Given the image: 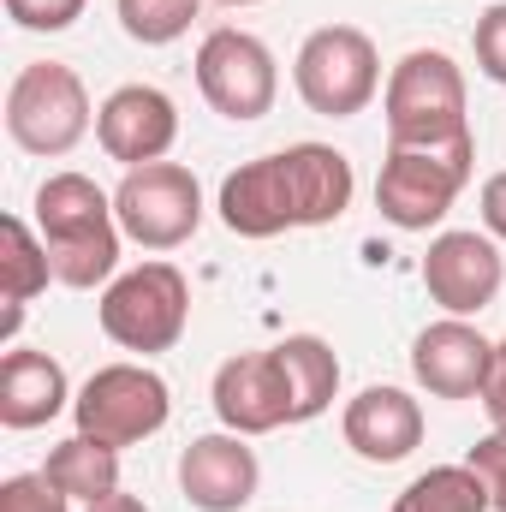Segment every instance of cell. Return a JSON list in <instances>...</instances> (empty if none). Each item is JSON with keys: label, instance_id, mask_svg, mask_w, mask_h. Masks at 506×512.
Instances as JSON below:
<instances>
[{"label": "cell", "instance_id": "cell-1", "mask_svg": "<svg viewBox=\"0 0 506 512\" xmlns=\"http://www.w3.org/2000/svg\"><path fill=\"white\" fill-rule=\"evenodd\" d=\"M36 233L48 245V262H54L60 286L90 292V286L114 280L126 233H120L114 197L90 173H48L36 185Z\"/></svg>", "mask_w": 506, "mask_h": 512}, {"label": "cell", "instance_id": "cell-2", "mask_svg": "<svg viewBox=\"0 0 506 512\" xmlns=\"http://www.w3.org/2000/svg\"><path fill=\"white\" fill-rule=\"evenodd\" d=\"M387 149H435L453 137H471L465 120V72L441 48H411L381 90Z\"/></svg>", "mask_w": 506, "mask_h": 512}, {"label": "cell", "instance_id": "cell-3", "mask_svg": "<svg viewBox=\"0 0 506 512\" xmlns=\"http://www.w3.org/2000/svg\"><path fill=\"white\" fill-rule=\"evenodd\" d=\"M477 173V137H453L435 149H387L376 173V209L399 233H429L447 221L459 191Z\"/></svg>", "mask_w": 506, "mask_h": 512}, {"label": "cell", "instance_id": "cell-4", "mask_svg": "<svg viewBox=\"0 0 506 512\" xmlns=\"http://www.w3.org/2000/svg\"><path fill=\"white\" fill-rule=\"evenodd\" d=\"M96 316L120 352H143V358L173 352L185 322H191V286L173 262H143V268H126L108 280Z\"/></svg>", "mask_w": 506, "mask_h": 512}, {"label": "cell", "instance_id": "cell-5", "mask_svg": "<svg viewBox=\"0 0 506 512\" xmlns=\"http://www.w3.org/2000/svg\"><path fill=\"white\" fill-rule=\"evenodd\" d=\"M292 84L310 114L322 120H352L376 102L381 90V54L358 24H322L304 36L292 60Z\"/></svg>", "mask_w": 506, "mask_h": 512}, {"label": "cell", "instance_id": "cell-6", "mask_svg": "<svg viewBox=\"0 0 506 512\" xmlns=\"http://www.w3.org/2000/svg\"><path fill=\"white\" fill-rule=\"evenodd\" d=\"M90 90L72 66L36 60L6 90V131L24 155H72L90 131Z\"/></svg>", "mask_w": 506, "mask_h": 512}, {"label": "cell", "instance_id": "cell-7", "mask_svg": "<svg viewBox=\"0 0 506 512\" xmlns=\"http://www.w3.org/2000/svg\"><path fill=\"white\" fill-rule=\"evenodd\" d=\"M167 417H173V393L149 364H102L72 399L78 435H96L108 447H137L161 435Z\"/></svg>", "mask_w": 506, "mask_h": 512}, {"label": "cell", "instance_id": "cell-8", "mask_svg": "<svg viewBox=\"0 0 506 512\" xmlns=\"http://www.w3.org/2000/svg\"><path fill=\"white\" fill-rule=\"evenodd\" d=\"M114 215L120 233L143 251H179L197 227H203V185L191 167L179 161H149L131 167L114 191Z\"/></svg>", "mask_w": 506, "mask_h": 512}, {"label": "cell", "instance_id": "cell-9", "mask_svg": "<svg viewBox=\"0 0 506 512\" xmlns=\"http://www.w3.org/2000/svg\"><path fill=\"white\" fill-rule=\"evenodd\" d=\"M197 90H203V102L221 120L251 126L280 96V66H274V54H268L262 36L221 24V30H209L197 42Z\"/></svg>", "mask_w": 506, "mask_h": 512}, {"label": "cell", "instance_id": "cell-10", "mask_svg": "<svg viewBox=\"0 0 506 512\" xmlns=\"http://www.w3.org/2000/svg\"><path fill=\"white\" fill-rule=\"evenodd\" d=\"M506 256L489 233H435L423 256V286L447 316H477L501 298Z\"/></svg>", "mask_w": 506, "mask_h": 512}, {"label": "cell", "instance_id": "cell-11", "mask_svg": "<svg viewBox=\"0 0 506 512\" xmlns=\"http://www.w3.org/2000/svg\"><path fill=\"white\" fill-rule=\"evenodd\" d=\"M96 143L126 173L131 167H149V161H167V149L179 143V108H173V96L155 90V84H120L96 108Z\"/></svg>", "mask_w": 506, "mask_h": 512}, {"label": "cell", "instance_id": "cell-12", "mask_svg": "<svg viewBox=\"0 0 506 512\" xmlns=\"http://www.w3.org/2000/svg\"><path fill=\"white\" fill-rule=\"evenodd\" d=\"M251 435H197L185 453H179V495L197 512H245L256 501V483H262V465H256V447H245Z\"/></svg>", "mask_w": 506, "mask_h": 512}, {"label": "cell", "instance_id": "cell-13", "mask_svg": "<svg viewBox=\"0 0 506 512\" xmlns=\"http://www.w3.org/2000/svg\"><path fill=\"white\" fill-rule=\"evenodd\" d=\"M215 417L233 435H268L292 423V382L280 352H239L215 370Z\"/></svg>", "mask_w": 506, "mask_h": 512}, {"label": "cell", "instance_id": "cell-14", "mask_svg": "<svg viewBox=\"0 0 506 512\" xmlns=\"http://www.w3.org/2000/svg\"><path fill=\"white\" fill-rule=\"evenodd\" d=\"M489 364H495V340H483L465 316L429 322L411 346V376L435 399H483Z\"/></svg>", "mask_w": 506, "mask_h": 512}, {"label": "cell", "instance_id": "cell-15", "mask_svg": "<svg viewBox=\"0 0 506 512\" xmlns=\"http://www.w3.org/2000/svg\"><path fill=\"white\" fill-rule=\"evenodd\" d=\"M221 227L239 233V239H280L298 227V209H292V191H286V161L280 155H256L245 167H233L221 179Z\"/></svg>", "mask_w": 506, "mask_h": 512}, {"label": "cell", "instance_id": "cell-16", "mask_svg": "<svg viewBox=\"0 0 506 512\" xmlns=\"http://www.w3.org/2000/svg\"><path fill=\"white\" fill-rule=\"evenodd\" d=\"M340 435L358 459L370 465H399L423 447V405L405 393V387H364L346 417H340Z\"/></svg>", "mask_w": 506, "mask_h": 512}, {"label": "cell", "instance_id": "cell-17", "mask_svg": "<svg viewBox=\"0 0 506 512\" xmlns=\"http://www.w3.org/2000/svg\"><path fill=\"white\" fill-rule=\"evenodd\" d=\"M280 161H286V191H292L298 227H334L352 209L358 173L334 143H292V149H280Z\"/></svg>", "mask_w": 506, "mask_h": 512}, {"label": "cell", "instance_id": "cell-18", "mask_svg": "<svg viewBox=\"0 0 506 512\" xmlns=\"http://www.w3.org/2000/svg\"><path fill=\"white\" fill-rule=\"evenodd\" d=\"M66 405H72V387H66V370H60L48 352L12 346V352L0 358V423H6V429H42V423H54Z\"/></svg>", "mask_w": 506, "mask_h": 512}, {"label": "cell", "instance_id": "cell-19", "mask_svg": "<svg viewBox=\"0 0 506 512\" xmlns=\"http://www.w3.org/2000/svg\"><path fill=\"white\" fill-rule=\"evenodd\" d=\"M42 471H48V483H54L66 501H84V507L120 495V447H108V441H96V435H66V441L48 453Z\"/></svg>", "mask_w": 506, "mask_h": 512}, {"label": "cell", "instance_id": "cell-20", "mask_svg": "<svg viewBox=\"0 0 506 512\" xmlns=\"http://www.w3.org/2000/svg\"><path fill=\"white\" fill-rule=\"evenodd\" d=\"M54 280V262H48V245L30 221L6 215L0 221V292H6V340L18 334V316L36 292H48Z\"/></svg>", "mask_w": 506, "mask_h": 512}, {"label": "cell", "instance_id": "cell-21", "mask_svg": "<svg viewBox=\"0 0 506 512\" xmlns=\"http://www.w3.org/2000/svg\"><path fill=\"white\" fill-rule=\"evenodd\" d=\"M274 352H280L286 382H292V423L322 417L334 405V393H340V358H334V346L316 340V334H286Z\"/></svg>", "mask_w": 506, "mask_h": 512}, {"label": "cell", "instance_id": "cell-22", "mask_svg": "<svg viewBox=\"0 0 506 512\" xmlns=\"http://www.w3.org/2000/svg\"><path fill=\"white\" fill-rule=\"evenodd\" d=\"M393 512H495V501L471 465H435L393 501Z\"/></svg>", "mask_w": 506, "mask_h": 512}, {"label": "cell", "instance_id": "cell-23", "mask_svg": "<svg viewBox=\"0 0 506 512\" xmlns=\"http://www.w3.org/2000/svg\"><path fill=\"white\" fill-rule=\"evenodd\" d=\"M197 6H203V0H114L120 30H126L131 42H143V48H167V42H179V36L191 30Z\"/></svg>", "mask_w": 506, "mask_h": 512}, {"label": "cell", "instance_id": "cell-24", "mask_svg": "<svg viewBox=\"0 0 506 512\" xmlns=\"http://www.w3.org/2000/svg\"><path fill=\"white\" fill-rule=\"evenodd\" d=\"M0 512H72V501L48 483V471H24L0 483Z\"/></svg>", "mask_w": 506, "mask_h": 512}, {"label": "cell", "instance_id": "cell-25", "mask_svg": "<svg viewBox=\"0 0 506 512\" xmlns=\"http://www.w3.org/2000/svg\"><path fill=\"white\" fill-rule=\"evenodd\" d=\"M84 6L90 0H6V18L18 24V30H72L78 18H84Z\"/></svg>", "mask_w": 506, "mask_h": 512}, {"label": "cell", "instance_id": "cell-26", "mask_svg": "<svg viewBox=\"0 0 506 512\" xmlns=\"http://www.w3.org/2000/svg\"><path fill=\"white\" fill-rule=\"evenodd\" d=\"M477 66L489 84H506V0H495L483 18H477Z\"/></svg>", "mask_w": 506, "mask_h": 512}, {"label": "cell", "instance_id": "cell-27", "mask_svg": "<svg viewBox=\"0 0 506 512\" xmlns=\"http://www.w3.org/2000/svg\"><path fill=\"white\" fill-rule=\"evenodd\" d=\"M465 465L489 483V501H495V512H506V429L483 435V441L465 453Z\"/></svg>", "mask_w": 506, "mask_h": 512}, {"label": "cell", "instance_id": "cell-28", "mask_svg": "<svg viewBox=\"0 0 506 512\" xmlns=\"http://www.w3.org/2000/svg\"><path fill=\"white\" fill-rule=\"evenodd\" d=\"M483 411H489L495 429H506V340L495 346V364H489V382H483Z\"/></svg>", "mask_w": 506, "mask_h": 512}, {"label": "cell", "instance_id": "cell-29", "mask_svg": "<svg viewBox=\"0 0 506 512\" xmlns=\"http://www.w3.org/2000/svg\"><path fill=\"white\" fill-rule=\"evenodd\" d=\"M477 209H483V233L506 245V173H495V179L483 185V203H477Z\"/></svg>", "mask_w": 506, "mask_h": 512}, {"label": "cell", "instance_id": "cell-30", "mask_svg": "<svg viewBox=\"0 0 506 512\" xmlns=\"http://www.w3.org/2000/svg\"><path fill=\"white\" fill-rule=\"evenodd\" d=\"M90 512H149V507H143L137 495H108V501H96Z\"/></svg>", "mask_w": 506, "mask_h": 512}, {"label": "cell", "instance_id": "cell-31", "mask_svg": "<svg viewBox=\"0 0 506 512\" xmlns=\"http://www.w3.org/2000/svg\"><path fill=\"white\" fill-rule=\"evenodd\" d=\"M221 6H256V0H221Z\"/></svg>", "mask_w": 506, "mask_h": 512}]
</instances>
